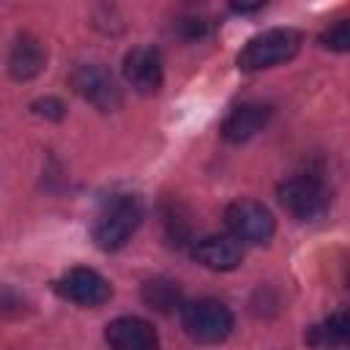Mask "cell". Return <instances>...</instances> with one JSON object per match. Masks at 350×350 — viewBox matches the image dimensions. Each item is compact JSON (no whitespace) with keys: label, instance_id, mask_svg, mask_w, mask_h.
<instances>
[{"label":"cell","instance_id":"7c38bea8","mask_svg":"<svg viewBox=\"0 0 350 350\" xmlns=\"http://www.w3.org/2000/svg\"><path fill=\"white\" fill-rule=\"evenodd\" d=\"M44 63H46V52H44L41 41L27 36V33H22L14 41L11 52H8V71H11V77L19 79V82L33 79V77H38L44 71Z\"/></svg>","mask_w":350,"mask_h":350},{"label":"cell","instance_id":"8fae6325","mask_svg":"<svg viewBox=\"0 0 350 350\" xmlns=\"http://www.w3.org/2000/svg\"><path fill=\"white\" fill-rule=\"evenodd\" d=\"M271 118V107L268 104H260V101H246V104H238L221 123V137L232 145H241L246 139H252L257 131L265 129Z\"/></svg>","mask_w":350,"mask_h":350},{"label":"cell","instance_id":"ba28073f","mask_svg":"<svg viewBox=\"0 0 350 350\" xmlns=\"http://www.w3.org/2000/svg\"><path fill=\"white\" fill-rule=\"evenodd\" d=\"M55 290H57L63 298H68L71 304H79V306H101V304H107L109 295H112L109 282H107L98 271L85 268V265L66 271V273L57 279Z\"/></svg>","mask_w":350,"mask_h":350},{"label":"cell","instance_id":"e0dca14e","mask_svg":"<svg viewBox=\"0 0 350 350\" xmlns=\"http://www.w3.org/2000/svg\"><path fill=\"white\" fill-rule=\"evenodd\" d=\"M208 27H211V22H205V19H180L178 22V30L186 38H202L208 33Z\"/></svg>","mask_w":350,"mask_h":350},{"label":"cell","instance_id":"9a60e30c","mask_svg":"<svg viewBox=\"0 0 350 350\" xmlns=\"http://www.w3.org/2000/svg\"><path fill=\"white\" fill-rule=\"evenodd\" d=\"M320 44L331 52H350V16L336 19L334 25H328L320 33Z\"/></svg>","mask_w":350,"mask_h":350},{"label":"cell","instance_id":"52a82bcc","mask_svg":"<svg viewBox=\"0 0 350 350\" xmlns=\"http://www.w3.org/2000/svg\"><path fill=\"white\" fill-rule=\"evenodd\" d=\"M123 79L137 90V93H159L164 85V60L161 52L150 44L131 46L123 57Z\"/></svg>","mask_w":350,"mask_h":350},{"label":"cell","instance_id":"5b68a950","mask_svg":"<svg viewBox=\"0 0 350 350\" xmlns=\"http://www.w3.org/2000/svg\"><path fill=\"white\" fill-rule=\"evenodd\" d=\"M224 224H227L230 235L238 238L241 243H265V241H271V235L276 230L271 211L262 202L249 200V197H241L227 205Z\"/></svg>","mask_w":350,"mask_h":350},{"label":"cell","instance_id":"277c9868","mask_svg":"<svg viewBox=\"0 0 350 350\" xmlns=\"http://www.w3.org/2000/svg\"><path fill=\"white\" fill-rule=\"evenodd\" d=\"M282 208L298 221H314L328 211V189L312 175H293L276 186Z\"/></svg>","mask_w":350,"mask_h":350},{"label":"cell","instance_id":"5bb4252c","mask_svg":"<svg viewBox=\"0 0 350 350\" xmlns=\"http://www.w3.org/2000/svg\"><path fill=\"white\" fill-rule=\"evenodd\" d=\"M142 301L156 312H172L180 304V287L172 279H150L142 287Z\"/></svg>","mask_w":350,"mask_h":350},{"label":"cell","instance_id":"4fadbf2b","mask_svg":"<svg viewBox=\"0 0 350 350\" xmlns=\"http://www.w3.org/2000/svg\"><path fill=\"white\" fill-rule=\"evenodd\" d=\"M309 342L312 345H347L350 347V309H342L336 314H331L325 323L314 325L309 331Z\"/></svg>","mask_w":350,"mask_h":350},{"label":"cell","instance_id":"6da1fadb","mask_svg":"<svg viewBox=\"0 0 350 350\" xmlns=\"http://www.w3.org/2000/svg\"><path fill=\"white\" fill-rule=\"evenodd\" d=\"M142 200L137 194H115L112 200L104 202L93 221V241L104 252H115L126 246V241L137 232L142 221Z\"/></svg>","mask_w":350,"mask_h":350},{"label":"cell","instance_id":"30bf717a","mask_svg":"<svg viewBox=\"0 0 350 350\" xmlns=\"http://www.w3.org/2000/svg\"><path fill=\"white\" fill-rule=\"evenodd\" d=\"M191 257L208 271H232L241 265L243 249L232 235H205L191 246Z\"/></svg>","mask_w":350,"mask_h":350},{"label":"cell","instance_id":"8992f818","mask_svg":"<svg viewBox=\"0 0 350 350\" xmlns=\"http://www.w3.org/2000/svg\"><path fill=\"white\" fill-rule=\"evenodd\" d=\"M71 85L77 88V93L85 101H90L101 112H115L123 104L120 88L104 63H79L74 68Z\"/></svg>","mask_w":350,"mask_h":350},{"label":"cell","instance_id":"9c48e42d","mask_svg":"<svg viewBox=\"0 0 350 350\" xmlns=\"http://www.w3.org/2000/svg\"><path fill=\"white\" fill-rule=\"evenodd\" d=\"M104 339L109 350H161L156 328L148 320L134 317V314L115 317L112 323H107Z\"/></svg>","mask_w":350,"mask_h":350},{"label":"cell","instance_id":"7a4b0ae2","mask_svg":"<svg viewBox=\"0 0 350 350\" xmlns=\"http://www.w3.org/2000/svg\"><path fill=\"white\" fill-rule=\"evenodd\" d=\"M298 49H301V33L298 30L271 27V30L252 36L241 46L235 63L241 71H262V68H273L279 63H287Z\"/></svg>","mask_w":350,"mask_h":350},{"label":"cell","instance_id":"ac0fdd59","mask_svg":"<svg viewBox=\"0 0 350 350\" xmlns=\"http://www.w3.org/2000/svg\"><path fill=\"white\" fill-rule=\"evenodd\" d=\"M347 287H350V271H347Z\"/></svg>","mask_w":350,"mask_h":350},{"label":"cell","instance_id":"3957f363","mask_svg":"<svg viewBox=\"0 0 350 350\" xmlns=\"http://www.w3.org/2000/svg\"><path fill=\"white\" fill-rule=\"evenodd\" d=\"M183 331L200 345L224 342L232 331V312L227 304L216 298H197L180 306Z\"/></svg>","mask_w":350,"mask_h":350},{"label":"cell","instance_id":"2e32d148","mask_svg":"<svg viewBox=\"0 0 350 350\" xmlns=\"http://www.w3.org/2000/svg\"><path fill=\"white\" fill-rule=\"evenodd\" d=\"M33 112H36V115H44V118L57 120V118H63L66 107H63L57 98H41V101H36V104H33Z\"/></svg>","mask_w":350,"mask_h":350}]
</instances>
